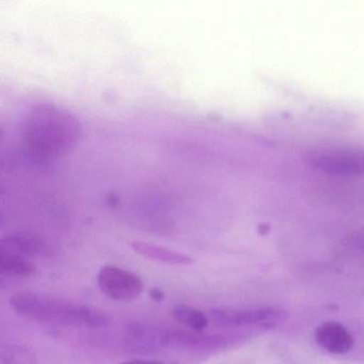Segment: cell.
Listing matches in <instances>:
<instances>
[{
    "label": "cell",
    "mask_w": 364,
    "mask_h": 364,
    "mask_svg": "<svg viewBox=\"0 0 364 364\" xmlns=\"http://www.w3.org/2000/svg\"><path fill=\"white\" fill-rule=\"evenodd\" d=\"M150 297L155 301L159 302L164 299V293L161 289L154 287V289H150Z\"/></svg>",
    "instance_id": "cell-11"
},
{
    "label": "cell",
    "mask_w": 364,
    "mask_h": 364,
    "mask_svg": "<svg viewBox=\"0 0 364 364\" xmlns=\"http://www.w3.org/2000/svg\"><path fill=\"white\" fill-rule=\"evenodd\" d=\"M172 316L191 331L203 332L208 326V317L201 311L185 304L176 306L172 310Z\"/></svg>",
    "instance_id": "cell-10"
},
{
    "label": "cell",
    "mask_w": 364,
    "mask_h": 364,
    "mask_svg": "<svg viewBox=\"0 0 364 364\" xmlns=\"http://www.w3.org/2000/svg\"><path fill=\"white\" fill-rule=\"evenodd\" d=\"M215 323L220 326H242L248 323H259L268 316V311L245 310L228 311L214 310L210 313Z\"/></svg>",
    "instance_id": "cell-9"
},
{
    "label": "cell",
    "mask_w": 364,
    "mask_h": 364,
    "mask_svg": "<svg viewBox=\"0 0 364 364\" xmlns=\"http://www.w3.org/2000/svg\"><path fill=\"white\" fill-rule=\"evenodd\" d=\"M1 248L22 255H50V247L41 238L27 234H11L1 240Z\"/></svg>",
    "instance_id": "cell-7"
},
{
    "label": "cell",
    "mask_w": 364,
    "mask_h": 364,
    "mask_svg": "<svg viewBox=\"0 0 364 364\" xmlns=\"http://www.w3.org/2000/svg\"><path fill=\"white\" fill-rule=\"evenodd\" d=\"M313 166L325 173L342 176H364V150L332 151L313 159Z\"/></svg>",
    "instance_id": "cell-4"
},
{
    "label": "cell",
    "mask_w": 364,
    "mask_h": 364,
    "mask_svg": "<svg viewBox=\"0 0 364 364\" xmlns=\"http://www.w3.org/2000/svg\"><path fill=\"white\" fill-rule=\"evenodd\" d=\"M101 291L116 301H132L139 297L144 285L137 274L118 266L106 265L97 274Z\"/></svg>",
    "instance_id": "cell-3"
},
{
    "label": "cell",
    "mask_w": 364,
    "mask_h": 364,
    "mask_svg": "<svg viewBox=\"0 0 364 364\" xmlns=\"http://www.w3.org/2000/svg\"><path fill=\"white\" fill-rule=\"evenodd\" d=\"M132 248L144 255V257L153 259V261L161 262V263L170 264V265H191L193 259L188 255H183L178 251L170 250L165 247L156 246V245L149 244L146 242H131Z\"/></svg>",
    "instance_id": "cell-6"
},
{
    "label": "cell",
    "mask_w": 364,
    "mask_h": 364,
    "mask_svg": "<svg viewBox=\"0 0 364 364\" xmlns=\"http://www.w3.org/2000/svg\"><path fill=\"white\" fill-rule=\"evenodd\" d=\"M10 306L21 316L42 323L90 328L106 327L109 323L107 315L100 311L29 291L14 294Z\"/></svg>",
    "instance_id": "cell-2"
},
{
    "label": "cell",
    "mask_w": 364,
    "mask_h": 364,
    "mask_svg": "<svg viewBox=\"0 0 364 364\" xmlns=\"http://www.w3.org/2000/svg\"><path fill=\"white\" fill-rule=\"evenodd\" d=\"M80 137L76 119L50 105L38 106L23 127V144L31 159L50 161L71 150Z\"/></svg>",
    "instance_id": "cell-1"
},
{
    "label": "cell",
    "mask_w": 364,
    "mask_h": 364,
    "mask_svg": "<svg viewBox=\"0 0 364 364\" xmlns=\"http://www.w3.org/2000/svg\"><path fill=\"white\" fill-rule=\"evenodd\" d=\"M119 364H166L164 362L154 361V360H131Z\"/></svg>",
    "instance_id": "cell-12"
},
{
    "label": "cell",
    "mask_w": 364,
    "mask_h": 364,
    "mask_svg": "<svg viewBox=\"0 0 364 364\" xmlns=\"http://www.w3.org/2000/svg\"><path fill=\"white\" fill-rule=\"evenodd\" d=\"M37 272L35 264L26 259L24 255L14 251L0 248V272L11 276L27 277L33 276Z\"/></svg>",
    "instance_id": "cell-8"
},
{
    "label": "cell",
    "mask_w": 364,
    "mask_h": 364,
    "mask_svg": "<svg viewBox=\"0 0 364 364\" xmlns=\"http://www.w3.org/2000/svg\"><path fill=\"white\" fill-rule=\"evenodd\" d=\"M315 340L326 350L332 353H345L353 347V336L336 321L321 323L315 330Z\"/></svg>",
    "instance_id": "cell-5"
}]
</instances>
